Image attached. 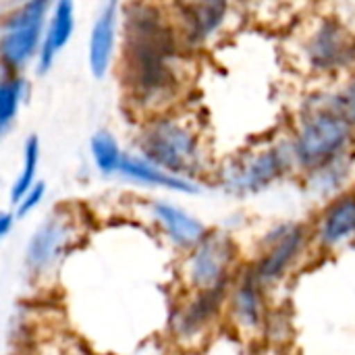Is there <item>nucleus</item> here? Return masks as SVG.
I'll list each match as a JSON object with an SVG mask.
<instances>
[{"label": "nucleus", "mask_w": 355, "mask_h": 355, "mask_svg": "<svg viewBox=\"0 0 355 355\" xmlns=\"http://www.w3.org/2000/svg\"><path fill=\"white\" fill-rule=\"evenodd\" d=\"M241 266L237 241L227 231L210 229L193 248L185 250L179 279L183 291L229 289Z\"/></svg>", "instance_id": "423d86ee"}, {"label": "nucleus", "mask_w": 355, "mask_h": 355, "mask_svg": "<svg viewBox=\"0 0 355 355\" xmlns=\"http://www.w3.org/2000/svg\"><path fill=\"white\" fill-rule=\"evenodd\" d=\"M270 310V291L241 266L227 291L225 329L237 341H262Z\"/></svg>", "instance_id": "6e6552de"}, {"label": "nucleus", "mask_w": 355, "mask_h": 355, "mask_svg": "<svg viewBox=\"0 0 355 355\" xmlns=\"http://www.w3.org/2000/svg\"><path fill=\"white\" fill-rule=\"evenodd\" d=\"M310 254H314L310 227L285 220L266 229L256 245V256L245 266L272 293L304 266Z\"/></svg>", "instance_id": "39448f33"}, {"label": "nucleus", "mask_w": 355, "mask_h": 355, "mask_svg": "<svg viewBox=\"0 0 355 355\" xmlns=\"http://www.w3.org/2000/svg\"><path fill=\"white\" fill-rule=\"evenodd\" d=\"M295 175H302L339 154L355 150V127L335 112L320 96L312 94L287 131Z\"/></svg>", "instance_id": "7ed1b4c3"}, {"label": "nucleus", "mask_w": 355, "mask_h": 355, "mask_svg": "<svg viewBox=\"0 0 355 355\" xmlns=\"http://www.w3.org/2000/svg\"><path fill=\"white\" fill-rule=\"evenodd\" d=\"M37 162H40V141L35 135H31L25 144V160H23V171L19 175V179L15 181L12 185V191H10V200L17 204L29 189L31 185L35 183V171H37Z\"/></svg>", "instance_id": "6ab92c4d"}, {"label": "nucleus", "mask_w": 355, "mask_h": 355, "mask_svg": "<svg viewBox=\"0 0 355 355\" xmlns=\"http://www.w3.org/2000/svg\"><path fill=\"white\" fill-rule=\"evenodd\" d=\"M119 23V0H108L94 21L89 35V69L94 77H104L112 62Z\"/></svg>", "instance_id": "4468645a"}, {"label": "nucleus", "mask_w": 355, "mask_h": 355, "mask_svg": "<svg viewBox=\"0 0 355 355\" xmlns=\"http://www.w3.org/2000/svg\"><path fill=\"white\" fill-rule=\"evenodd\" d=\"M119 173L135 183L141 185H150V187H160V189H168V191H177V193H187V196H198L202 193V183L173 175L164 168H160L158 164H154L152 160L133 154H123L121 158V166Z\"/></svg>", "instance_id": "ddd939ff"}, {"label": "nucleus", "mask_w": 355, "mask_h": 355, "mask_svg": "<svg viewBox=\"0 0 355 355\" xmlns=\"http://www.w3.org/2000/svg\"><path fill=\"white\" fill-rule=\"evenodd\" d=\"M291 64L312 79L335 81L355 73V29L341 17H308L289 37Z\"/></svg>", "instance_id": "f03ea898"}, {"label": "nucleus", "mask_w": 355, "mask_h": 355, "mask_svg": "<svg viewBox=\"0 0 355 355\" xmlns=\"http://www.w3.org/2000/svg\"><path fill=\"white\" fill-rule=\"evenodd\" d=\"M137 148L160 168L198 183L212 177L216 168L204 123L196 112L179 106L150 116L137 137Z\"/></svg>", "instance_id": "f257e3e1"}, {"label": "nucleus", "mask_w": 355, "mask_h": 355, "mask_svg": "<svg viewBox=\"0 0 355 355\" xmlns=\"http://www.w3.org/2000/svg\"><path fill=\"white\" fill-rule=\"evenodd\" d=\"M89 148H92V156H94V162L100 168V173H104V175L119 173L123 152H121L114 135H110L108 131H98V133H94Z\"/></svg>", "instance_id": "a211bd4d"}, {"label": "nucleus", "mask_w": 355, "mask_h": 355, "mask_svg": "<svg viewBox=\"0 0 355 355\" xmlns=\"http://www.w3.org/2000/svg\"><path fill=\"white\" fill-rule=\"evenodd\" d=\"M308 227L314 254H335L355 243V185L324 200Z\"/></svg>", "instance_id": "1a4fd4ad"}, {"label": "nucleus", "mask_w": 355, "mask_h": 355, "mask_svg": "<svg viewBox=\"0 0 355 355\" xmlns=\"http://www.w3.org/2000/svg\"><path fill=\"white\" fill-rule=\"evenodd\" d=\"M229 289L210 291H183L175 304L168 331L175 343L185 349L204 345L225 327V302Z\"/></svg>", "instance_id": "0eeeda50"}, {"label": "nucleus", "mask_w": 355, "mask_h": 355, "mask_svg": "<svg viewBox=\"0 0 355 355\" xmlns=\"http://www.w3.org/2000/svg\"><path fill=\"white\" fill-rule=\"evenodd\" d=\"M46 6H48V0H27L8 19L6 33L0 40V52L8 64L12 67L23 64L40 46Z\"/></svg>", "instance_id": "9d476101"}, {"label": "nucleus", "mask_w": 355, "mask_h": 355, "mask_svg": "<svg viewBox=\"0 0 355 355\" xmlns=\"http://www.w3.org/2000/svg\"><path fill=\"white\" fill-rule=\"evenodd\" d=\"M60 245H62V227L58 223H46L29 241L27 248L29 266H33L35 270L46 268L60 252Z\"/></svg>", "instance_id": "dca6fc26"}, {"label": "nucleus", "mask_w": 355, "mask_h": 355, "mask_svg": "<svg viewBox=\"0 0 355 355\" xmlns=\"http://www.w3.org/2000/svg\"><path fill=\"white\" fill-rule=\"evenodd\" d=\"M331 83V87L320 92L322 100L355 127V73H349Z\"/></svg>", "instance_id": "f3484780"}, {"label": "nucleus", "mask_w": 355, "mask_h": 355, "mask_svg": "<svg viewBox=\"0 0 355 355\" xmlns=\"http://www.w3.org/2000/svg\"><path fill=\"white\" fill-rule=\"evenodd\" d=\"M302 177V187L312 198L324 202L355 185V150L339 154L306 173Z\"/></svg>", "instance_id": "9b49d317"}, {"label": "nucleus", "mask_w": 355, "mask_h": 355, "mask_svg": "<svg viewBox=\"0 0 355 355\" xmlns=\"http://www.w3.org/2000/svg\"><path fill=\"white\" fill-rule=\"evenodd\" d=\"M44 189H46V185L44 183H33L31 185V189L17 202L19 204V208H17V214L19 216H25L27 212H31L37 204H40V200L44 198Z\"/></svg>", "instance_id": "412c9836"}, {"label": "nucleus", "mask_w": 355, "mask_h": 355, "mask_svg": "<svg viewBox=\"0 0 355 355\" xmlns=\"http://www.w3.org/2000/svg\"><path fill=\"white\" fill-rule=\"evenodd\" d=\"M19 98H21L19 79H8L0 83V129H4L17 114Z\"/></svg>", "instance_id": "aec40b11"}, {"label": "nucleus", "mask_w": 355, "mask_h": 355, "mask_svg": "<svg viewBox=\"0 0 355 355\" xmlns=\"http://www.w3.org/2000/svg\"><path fill=\"white\" fill-rule=\"evenodd\" d=\"M152 216L156 225L162 229L166 239L181 252L193 248L208 231L210 227L202 223L198 216L187 212L185 208L168 202H152L150 204Z\"/></svg>", "instance_id": "f8f14e48"}, {"label": "nucleus", "mask_w": 355, "mask_h": 355, "mask_svg": "<svg viewBox=\"0 0 355 355\" xmlns=\"http://www.w3.org/2000/svg\"><path fill=\"white\" fill-rule=\"evenodd\" d=\"M295 175L287 133L245 148L243 152L227 158L214 168V183L229 196L248 198L258 196L285 177Z\"/></svg>", "instance_id": "20e7f679"}, {"label": "nucleus", "mask_w": 355, "mask_h": 355, "mask_svg": "<svg viewBox=\"0 0 355 355\" xmlns=\"http://www.w3.org/2000/svg\"><path fill=\"white\" fill-rule=\"evenodd\" d=\"M12 223H15V216L10 212H0V239L10 231Z\"/></svg>", "instance_id": "4be33fe9"}, {"label": "nucleus", "mask_w": 355, "mask_h": 355, "mask_svg": "<svg viewBox=\"0 0 355 355\" xmlns=\"http://www.w3.org/2000/svg\"><path fill=\"white\" fill-rule=\"evenodd\" d=\"M75 27V2L73 0H58L48 33L42 42V52H40V71H48L56 52L67 46V42L71 40Z\"/></svg>", "instance_id": "2eb2a0df"}]
</instances>
